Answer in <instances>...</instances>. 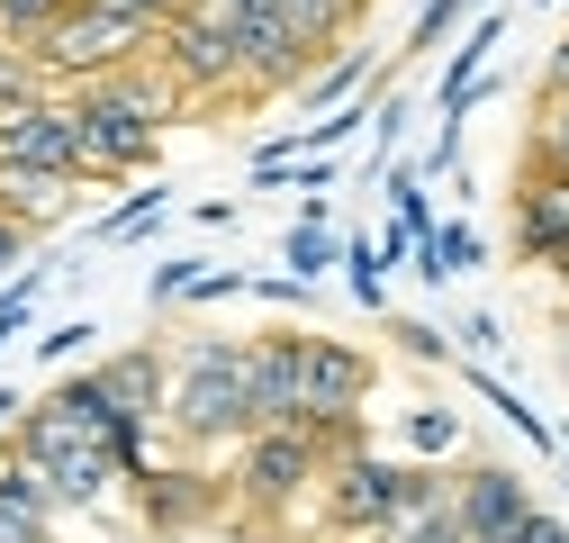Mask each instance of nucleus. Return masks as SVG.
<instances>
[{"label": "nucleus", "mask_w": 569, "mask_h": 543, "mask_svg": "<svg viewBox=\"0 0 569 543\" xmlns=\"http://www.w3.org/2000/svg\"><path fill=\"white\" fill-rule=\"evenodd\" d=\"M172 109H181V91L136 82V73L82 82V91H73V155H82V181H127V172H146Z\"/></svg>", "instance_id": "1"}, {"label": "nucleus", "mask_w": 569, "mask_h": 543, "mask_svg": "<svg viewBox=\"0 0 569 543\" xmlns=\"http://www.w3.org/2000/svg\"><path fill=\"white\" fill-rule=\"evenodd\" d=\"M244 381H253V345H236V335H199V345L181 354V372H172V389H163V426H181L190 444L253 435Z\"/></svg>", "instance_id": "2"}, {"label": "nucleus", "mask_w": 569, "mask_h": 543, "mask_svg": "<svg viewBox=\"0 0 569 543\" xmlns=\"http://www.w3.org/2000/svg\"><path fill=\"white\" fill-rule=\"evenodd\" d=\"M146 46H154V28H136V19H118V10H91V0H63V10L28 37V55L46 63V73H73V82L127 73Z\"/></svg>", "instance_id": "3"}, {"label": "nucleus", "mask_w": 569, "mask_h": 543, "mask_svg": "<svg viewBox=\"0 0 569 543\" xmlns=\"http://www.w3.org/2000/svg\"><path fill=\"white\" fill-rule=\"evenodd\" d=\"M362 398H371V354L335 345V335H299V426L326 444L362 417Z\"/></svg>", "instance_id": "4"}, {"label": "nucleus", "mask_w": 569, "mask_h": 543, "mask_svg": "<svg viewBox=\"0 0 569 543\" xmlns=\"http://www.w3.org/2000/svg\"><path fill=\"white\" fill-rule=\"evenodd\" d=\"M154 46H163V63H172V91H190V100H227V91H244L236 37H227L218 19H199V10H172V19L154 28Z\"/></svg>", "instance_id": "5"}, {"label": "nucleus", "mask_w": 569, "mask_h": 543, "mask_svg": "<svg viewBox=\"0 0 569 543\" xmlns=\"http://www.w3.org/2000/svg\"><path fill=\"white\" fill-rule=\"evenodd\" d=\"M525 516H533V490H525V471H507V462H479V471L452 481V525H461V543H507Z\"/></svg>", "instance_id": "6"}, {"label": "nucleus", "mask_w": 569, "mask_h": 543, "mask_svg": "<svg viewBox=\"0 0 569 543\" xmlns=\"http://www.w3.org/2000/svg\"><path fill=\"white\" fill-rule=\"evenodd\" d=\"M0 164H28V172L82 181V155H73V100H19V109H0Z\"/></svg>", "instance_id": "7"}, {"label": "nucleus", "mask_w": 569, "mask_h": 543, "mask_svg": "<svg viewBox=\"0 0 569 543\" xmlns=\"http://www.w3.org/2000/svg\"><path fill=\"white\" fill-rule=\"evenodd\" d=\"M407 481H416L407 462H380V453H343V462H335V490H326V516H335L343 534H380V525H389V507L407 498Z\"/></svg>", "instance_id": "8"}, {"label": "nucleus", "mask_w": 569, "mask_h": 543, "mask_svg": "<svg viewBox=\"0 0 569 543\" xmlns=\"http://www.w3.org/2000/svg\"><path fill=\"white\" fill-rule=\"evenodd\" d=\"M308 481H317V435H308V426L244 435V498H253V507H290Z\"/></svg>", "instance_id": "9"}, {"label": "nucleus", "mask_w": 569, "mask_h": 543, "mask_svg": "<svg viewBox=\"0 0 569 543\" xmlns=\"http://www.w3.org/2000/svg\"><path fill=\"white\" fill-rule=\"evenodd\" d=\"M244 417H253V435H271V426H299V335H262V345H253Z\"/></svg>", "instance_id": "10"}, {"label": "nucleus", "mask_w": 569, "mask_h": 543, "mask_svg": "<svg viewBox=\"0 0 569 543\" xmlns=\"http://www.w3.org/2000/svg\"><path fill=\"white\" fill-rule=\"evenodd\" d=\"M100 389H109V407H118L136 435H154V426H163V389H172V372H163L154 345H127V354L100 363Z\"/></svg>", "instance_id": "11"}, {"label": "nucleus", "mask_w": 569, "mask_h": 543, "mask_svg": "<svg viewBox=\"0 0 569 543\" xmlns=\"http://www.w3.org/2000/svg\"><path fill=\"white\" fill-rule=\"evenodd\" d=\"M236 63H244V91H280V82H299L308 73V46L290 37V19L262 10V19H236Z\"/></svg>", "instance_id": "12"}, {"label": "nucleus", "mask_w": 569, "mask_h": 543, "mask_svg": "<svg viewBox=\"0 0 569 543\" xmlns=\"http://www.w3.org/2000/svg\"><path fill=\"white\" fill-rule=\"evenodd\" d=\"M516 245H525V263H551L569 245V172H525V190H516Z\"/></svg>", "instance_id": "13"}, {"label": "nucleus", "mask_w": 569, "mask_h": 543, "mask_svg": "<svg viewBox=\"0 0 569 543\" xmlns=\"http://www.w3.org/2000/svg\"><path fill=\"white\" fill-rule=\"evenodd\" d=\"M73 190H91V181L28 172V164H0V218H19V227H54L63 209H73Z\"/></svg>", "instance_id": "14"}, {"label": "nucleus", "mask_w": 569, "mask_h": 543, "mask_svg": "<svg viewBox=\"0 0 569 543\" xmlns=\"http://www.w3.org/2000/svg\"><path fill=\"white\" fill-rule=\"evenodd\" d=\"M371 82V46H335V63H317V73H299V100L326 118V109H343L352 91Z\"/></svg>", "instance_id": "15"}, {"label": "nucleus", "mask_w": 569, "mask_h": 543, "mask_svg": "<svg viewBox=\"0 0 569 543\" xmlns=\"http://www.w3.org/2000/svg\"><path fill=\"white\" fill-rule=\"evenodd\" d=\"M227 290H244V272H218V263H199V254H172L163 272H154V299L172 308V299H227Z\"/></svg>", "instance_id": "16"}, {"label": "nucleus", "mask_w": 569, "mask_h": 543, "mask_svg": "<svg viewBox=\"0 0 569 543\" xmlns=\"http://www.w3.org/2000/svg\"><path fill=\"white\" fill-rule=\"evenodd\" d=\"M470 381H479V398H488V407H497V417H507V426H516V435H525L533 453H560V435H551V417H533V407H525V398H516L507 381H497V372H479V363H470Z\"/></svg>", "instance_id": "17"}, {"label": "nucleus", "mask_w": 569, "mask_h": 543, "mask_svg": "<svg viewBox=\"0 0 569 543\" xmlns=\"http://www.w3.org/2000/svg\"><path fill=\"white\" fill-rule=\"evenodd\" d=\"M343 272H352V299L362 308H389V263H380L371 236H343Z\"/></svg>", "instance_id": "18"}, {"label": "nucleus", "mask_w": 569, "mask_h": 543, "mask_svg": "<svg viewBox=\"0 0 569 543\" xmlns=\"http://www.w3.org/2000/svg\"><path fill=\"white\" fill-rule=\"evenodd\" d=\"M280 19H290V37L317 55V46H326V37L352 19V0H280Z\"/></svg>", "instance_id": "19"}, {"label": "nucleus", "mask_w": 569, "mask_h": 543, "mask_svg": "<svg viewBox=\"0 0 569 543\" xmlns=\"http://www.w3.org/2000/svg\"><path fill=\"white\" fill-rule=\"evenodd\" d=\"M19 100H46V63L0 37V109H19Z\"/></svg>", "instance_id": "20"}, {"label": "nucleus", "mask_w": 569, "mask_h": 543, "mask_svg": "<svg viewBox=\"0 0 569 543\" xmlns=\"http://www.w3.org/2000/svg\"><path fill=\"white\" fill-rule=\"evenodd\" d=\"M280 254H290L299 282H317L326 263H343V236H335V227H290V245H280Z\"/></svg>", "instance_id": "21"}, {"label": "nucleus", "mask_w": 569, "mask_h": 543, "mask_svg": "<svg viewBox=\"0 0 569 543\" xmlns=\"http://www.w3.org/2000/svg\"><path fill=\"white\" fill-rule=\"evenodd\" d=\"M163 199H172V190H136V199H127V209H109V218H100L91 236H100V245H127V236H146V227L163 218Z\"/></svg>", "instance_id": "22"}, {"label": "nucleus", "mask_w": 569, "mask_h": 543, "mask_svg": "<svg viewBox=\"0 0 569 543\" xmlns=\"http://www.w3.org/2000/svg\"><path fill=\"white\" fill-rule=\"evenodd\" d=\"M46 282H54V272H19V282L0 290V354H10V345H19V326L37 317V290H46Z\"/></svg>", "instance_id": "23"}, {"label": "nucleus", "mask_w": 569, "mask_h": 543, "mask_svg": "<svg viewBox=\"0 0 569 543\" xmlns=\"http://www.w3.org/2000/svg\"><path fill=\"white\" fill-rule=\"evenodd\" d=\"M407 444H416V453H452V444H461V417H452V407H416V417H407Z\"/></svg>", "instance_id": "24"}, {"label": "nucleus", "mask_w": 569, "mask_h": 543, "mask_svg": "<svg viewBox=\"0 0 569 543\" xmlns=\"http://www.w3.org/2000/svg\"><path fill=\"white\" fill-rule=\"evenodd\" d=\"M54 10H63V0H0V37H10V46H28Z\"/></svg>", "instance_id": "25"}, {"label": "nucleus", "mask_w": 569, "mask_h": 543, "mask_svg": "<svg viewBox=\"0 0 569 543\" xmlns=\"http://www.w3.org/2000/svg\"><path fill=\"white\" fill-rule=\"evenodd\" d=\"M542 172H569V100H542Z\"/></svg>", "instance_id": "26"}, {"label": "nucleus", "mask_w": 569, "mask_h": 543, "mask_svg": "<svg viewBox=\"0 0 569 543\" xmlns=\"http://www.w3.org/2000/svg\"><path fill=\"white\" fill-rule=\"evenodd\" d=\"M435 254H443V282H461L479 263V227H435Z\"/></svg>", "instance_id": "27"}, {"label": "nucleus", "mask_w": 569, "mask_h": 543, "mask_svg": "<svg viewBox=\"0 0 569 543\" xmlns=\"http://www.w3.org/2000/svg\"><path fill=\"white\" fill-rule=\"evenodd\" d=\"M82 345H91V317H63V326H46V335H37V354H46V363H73Z\"/></svg>", "instance_id": "28"}, {"label": "nucleus", "mask_w": 569, "mask_h": 543, "mask_svg": "<svg viewBox=\"0 0 569 543\" xmlns=\"http://www.w3.org/2000/svg\"><path fill=\"white\" fill-rule=\"evenodd\" d=\"M181 10H199V19L236 28V19H262V10H280V0H181Z\"/></svg>", "instance_id": "29"}, {"label": "nucleus", "mask_w": 569, "mask_h": 543, "mask_svg": "<svg viewBox=\"0 0 569 543\" xmlns=\"http://www.w3.org/2000/svg\"><path fill=\"white\" fill-rule=\"evenodd\" d=\"M461 10H479V0H425V19H416V46L452 37V19H461Z\"/></svg>", "instance_id": "30"}, {"label": "nucleus", "mask_w": 569, "mask_h": 543, "mask_svg": "<svg viewBox=\"0 0 569 543\" xmlns=\"http://www.w3.org/2000/svg\"><path fill=\"white\" fill-rule=\"evenodd\" d=\"M398 345H407L416 363H443V354H452V345H443V335L425 326V317H398Z\"/></svg>", "instance_id": "31"}, {"label": "nucleus", "mask_w": 569, "mask_h": 543, "mask_svg": "<svg viewBox=\"0 0 569 543\" xmlns=\"http://www.w3.org/2000/svg\"><path fill=\"white\" fill-rule=\"evenodd\" d=\"M91 10H118V19H136V28H163L181 0H91Z\"/></svg>", "instance_id": "32"}, {"label": "nucleus", "mask_w": 569, "mask_h": 543, "mask_svg": "<svg viewBox=\"0 0 569 543\" xmlns=\"http://www.w3.org/2000/svg\"><path fill=\"white\" fill-rule=\"evenodd\" d=\"M507 543H569V525H560V516H542V507H533V516H525V525H516V534H507Z\"/></svg>", "instance_id": "33"}, {"label": "nucleus", "mask_w": 569, "mask_h": 543, "mask_svg": "<svg viewBox=\"0 0 569 543\" xmlns=\"http://www.w3.org/2000/svg\"><path fill=\"white\" fill-rule=\"evenodd\" d=\"M461 345H470V354H497V317H488V308L461 317Z\"/></svg>", "instance_id": "34"}, {"label": "nucleus", "mask_w": 569, "mask_h": 543, "mask_svg": "<svg viewBox=\"0 0 569 543\" xmlns=\"http://www.w3.org/2000/svg\"><path fill=\"white\" fill-rule=\"evenodd\" d=\"M542 100H569V37L551 46V73H542Z\"/></svg>", "instance_id": "35"}, {"label": "nucleus", "mask_w": 569, "mask_h": 543, "mask_svg": "<svg viewBox=\"0 0 569 543\" xmlns=\"http://www.w3.org/2000/svg\"><path fill=\"white\" fill-rule=\"evenodd\" d=\"M19 254H28V227H19V218H0V272H10Z\"/></svg>", "instance_id": "36"}, {"label": "nucleus", "mask_w": 569, "mask_h": 543, "mask_svg": "<svg viewBox=\"0 0 569 543\" xmlns=\"http://www.w3.org/2000/svg\"><path fill=\"white\" fill-rule=\"evenodd\" d=\"M19 417H28V398H19V389H0V444L19 435Z\"/></svg>", "instance_id": "37"}, {"label": "nucleus", "mask_w": 569, "mask_h": 543, "mask_svg": "<svg viewBox=\"0 0 569 543\" xmlns=\"http://www.w3.org/2000/svg\"><path fill=\"white\" fill-rule=\"evenodd\" d=\"M407 543H461V525H452V516H435V525H425V534H407Z\"/></svg>", "instance_id": "38"}, {"label": "nucleus", "mask_w": 569, "mask_h": 543, "mask_svg": "<svg viewBox=\"0 0 569 543\" xmlns=\"http://www.w3.org/2000/svg\"><path fill=\"white\" fill-rule=\"evenodd\" d=\"M542 10H551V0H542Z\"/></svg>", "instance_id": "39"}, {"label": "nucleus", "mask_w": 569, "mask_h": 543, "mask_svg": "<svg viewBox=\"0 0 569 543\" xmlns=\"http://www.w3.org/2000/svg\"><path fill=\"white\" fill-rule=\"evenodd\" d=\"M560 282H569V272H560Z\"/></svg>", "instance_id": "40"}, {"label": "nucleus", "mask_w": 569, "mask_h": 543, "mask_svg": "<svg viewBox=\"0 0 569 543\" xmlns=\"http://www.w3.org/2000/svg\"><path fill=\"white\" fill-rule=\"evenodd\" d=\"M560 462H569V453H560Z\"/></svg>", "instance_id": "41"}]
</instances>
